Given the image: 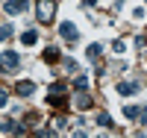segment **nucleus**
Listing matches in <instances>:
<instances>
[{"mask_svg": "<svg viewBox=\"0 0 147 138\" xmlns=\"http://www.w3.org/2000/svg\"><path fill=\"white\" fill-rule=\"evenodd\" d=\"M124 115H127L129 120H136V118L141 115V109H138V106H127V109H124Z\"/></svg>", "mask_w": 147, "mask_h": 138, "instance_id": "obj_14", "label": "nucleus"}, {"mask_svg": "<svg viewBox=\"0 0 147 138\" xmlns=\"http://www.w3.org/2000/svg\"><path fill=\"white\" fill-rule=\"evenodd\" d=\"M35 41H38V32H35V30H27V32H21V44H35Z\"/></svg>", "mask_w": 147, "mask_h": 138, "instance_id": "obj_9", "label": "nucleus"}, {"mask_svg": "<svg viewBox=\"0 0 147 138\" xmlns=\"http://www.w3.org/2000/svg\"><path fill=\"white\" fill-rule=\"evenodd\" d=\"M74 88H77V91H85V88H88V77H77V79H74Z\"/></svg>", "mask_w": 147, "mask_h": 138, "instance_id": "obj_13", "label": "nucleus"}, {"mask_svg": "<svg viewBox=\"0 0 147 138\" xmlns=\"http://www.w3.org/2000/svg\"><path fill=\"white\" fill-rule=\"evenodd\" d=\"M0 62H3V71H18L21 56L15 53V50H3V53H0Z\"/></svg>", "mask_w": 147, "mask_h": 138, "instance_id": "obj_3", "label": "nucleus"}, {"mask_svg": "<svg viewBox=\"0 0 147 138\" xmlns=\"http://www.w3.org/2000/svg\"><path fill=\"white\" fill-rule=\"evenodd\" d=\"M59 35H62V38H65L68 44H74V41L80 38V30L74 27L71 21H62V24H59Z\"/></svg>", "mask_w": 147, "mask_h": 138, "instance_id": "obj_2", "label": "nucleus"}, {"mask_svg": "<svg viewBox=\"0 0 147 138\" xmlns=\"http://www.w3.org/2000/svg\"><path fill=\"white\" fill-rule=\"evenodd\" d=\"M0 35H3V41H6V38H12V35H15V30H12V24H3V30H0Z\"/></svg>", "mask_w": 147, "mask_h": 138, "instance_id": "obj_15", "label": "nucleus"}, {"mask_svg": "<svg viewBox=\"0 0 147 138\" xmlns=\"http://www.w3.org/2000/svg\"><path fill=\"white\" fill-rule=\"evenodd\" d=\"M47 103H50V106H56V109H62V106L68 103V100H65V91H50Z\"/></svg>", "mask_w": 147, "mask_h": 138, "instance_id": "obj_7", "label": "nucleus"}, {"mask_svg": "<svg viewBox=\"0 0 147 138\" xmlns=\"http://www.w3.org/2000/svg\"><path fill=\"white\" fill-rule=\"evenodd\" d=\"M27 0H6V3H3V9L9 12V15H21V12H27Z\"/></svg>", "mask_w": 147, "mask_h": 138, "instance_id": "obj_6", "label": "nucleus"}, {"mask_svg": "<svg viewBox=\"0 0 147 138\" xmlns=\"http://www.w3.org/2000/svg\"><path fill=\"white\" fill-rule=\"evenodd\" d=\"M15 94H18V97H32V94H35V82H30V79L15 82Z\"/></svg>", "mask_w": 147, "mask_h": 138, "instance_id": "obj_5", "label": "nucleus"}, {"mask_svg": "<svg viewBox=\"0 0 147 138\" xmlns=\"http://www.w3.org/2000/svg\"><path fill=\"white\" fill-rule=\"evenodd\" d=\"M41 56H44V62H50V65H53V62H59V59H62V56H59V50H56V47H47V50H44Z\"/></svg>", "mask_w": 147, "mask_h": 138, "instance_id": "obj_10", "label": "nucleus"}, {"mask_svg": "<svg viewBox=\"0 0 147 138\" xmlns=\"http://www.w3.org/2000/svg\"><path fill=\"white\" fill-rule=\"evenodd\" d=\"M62 65H65V71H68V73H74V71H80V68H77V62H74V59H65Z\"/></svg>", "mask_w": 147, "mask_h": 138, "instance_id": "obj_16", "label": "nucleus"}, {"mask_svg": "<svg viewBox=\"0 0 147 138\" xmlns=\"http://www.w3.org/2000/svg\"><path fill=\"white\" fill-rule=\"evenodd\" d=\"M74 103H77V109H91V106H94V100H91V94L80 91V94H77V100H74Z\"/></svg>", "mask_w": 147, "mask_h": 138, "instance_id": "obj_8", "label": "nucleus"}, {"mask_svg": "<svg viewBox=\"0 0 147 138\" xmlns=\"http://www.w3.org/2000/svg\"><path fill=\"white\" fill-rule=\"evenodd\" d=\"M138 91H141V82H129V79L118 82V94L121 97H129V94H138Z\"/></svg>", "mask_w": 147, "mask_h": 138, "instance_id": "obj_4", "label": "nucleus"}, {"mask_svg": "<svg viewBox=\"0 0 147 138\" xmlns=\"http://www.w3.org/2000/svg\"><path fill=\"white\" fill-rule=\"evenodd\" d=\"M85 53H88L91 62H97V59H100V53H103V47H100V44H88V50H85Z\"/></svg>", "mask_w": 147, "mask_h": 138, "instance_id": "obj_11", "label": "nucleus"}, {"mask_svg": "<svg viewBox=\"0 0 147 138\" xmlns=\"http://www.w3.org/2000/svg\"><path fill=\"white\" fill-rule=\"evenodd\" d=\"M35 18H38V24H50L56 18V0H38L35 3Z\"/></svg>", "mask_w": 147, "mask_h": 138, "instance_id": "obj_1", "label": "nucleus"}, {"mask_svg": "<svg viewBox=\"0 0 147 138\" xmlns=\"http://www.w3.org/2000/svg\"><path fill=\"white\" fill-rule=\"evenodd\" d=\"M112 50H115V53H124L127 47H124V41H112Z\"/></svg>", "mask_w": 147, "mask_h": 138, "instance_id": "obj_17", "label": "nucleus"}, {"mask_svg": "<svg viewBox=\"0 0 147 138\" xmlns=\"http://www.w3.org/2000/svg\"><path fill=\"white\" fill-rule=\"evenodd\" d=\"M97 123H100V127H106V129H112V118H109L106 112H100V115H97Z\"/></svg>", "mask_w": 147, "mask_h": 138, "instance_id": "obj_12", "label": "nucleus"}, {"mask_svg": "<svg viewBox=\"0 0 147 138\" xmlns=\"http://www.w3.org/2000/svg\"><path fill=\"white\" fill-rule=\"evenodd\" d=\"M138 118H141V123H147V106L141 109V115H138Z\"/></svg>", "mask_w": 147, "mask_h": 138, "instance_id": "obj_18", "label": "nucleus"}]
</instances>
